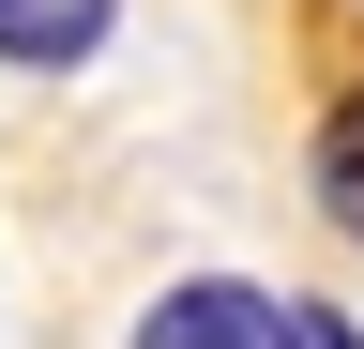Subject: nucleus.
<instances>
[{
    "label": "nucleus",
    "instance_id": "nucleus-1",
    "mask_svg": "<svg viewBox=\"0 0 364 349\" xmlns=\"http://www.w3.org/2000/svg\"><path fill=\"white\" fill-rule=\"evenodd\" d=\"M136 349H304V304H273L243 274H182L152 319H136Z\"/></svg>",
    "mask_w": 364,
    "mask_h": 349
},
{
    "label": "nucleus",
    "instance_id": "nucleus-2",
    "mask_svg": "<svg viewBox=\"0 0 364 349\" xmlns=\"http://www.w3.org/2000/svg\"><path fill=\"white\" fill-rule=\"evenodd\" d=\"M107 16H122V0H0V61H31V76H76L91 46H107Z\"/></svg>",
    "mask_w": 364,
    "mask_h": 349
},
{
    "label": "nucleus",
    "instance_id": "nucleus-3",
    "mask_svg": "<svg viewBox=\"0 0 364 349\" xmlns=\"http://www.w3.org/2000/svg\"><path fill=\"white\" fill-rule=\"evenodd\" d=\"M318 213H334V228L364 243V92H349L334 122H318Z\"/></svg>",
    "mask_w": 364,
    "mask_h": 349
},
{
    "label": "nucleus",
    "instance_id": "nucleus-4",
    "mask_svg": "<svg viewBox=\"0 0 364 349\" xmlns=\"http://www.w3.org/2000/svg\"><path fill=\"white\" fill-rule=\"evenodd\" d=\"M304 349H364V334H349V319H318V304H304Z\"/></svg>",
    "mask_w": 364,
    "mask_h": 349
}]
</instances>
